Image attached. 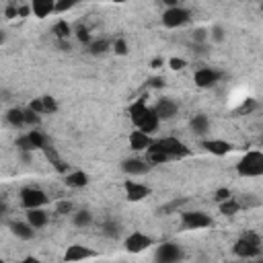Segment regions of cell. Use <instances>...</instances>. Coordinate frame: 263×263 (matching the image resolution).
Returning a JSON list of instances; mask_svg holds the SVG:
<instances>
[{"label":"cell","mask_w":263,"mask_h":263,"mask_svg":"<svg viewBox=\"0 0 263 263\" xmlns=\"http://www.w3.org/2000/svg\"><path fill=\"white\" fill-rule=\"evenodd\" d=\"M150 84H152L154 88H160V86H164V80H162V78H152Z\"/></svg>","instance_id":"43"},{"label":"cell","mask_w":263,"mask_h":263,"mask_svg":"<svg viewBox=\"0 0 263 263\" xmlns=\"http://www.w3.org/2000/svg\"><path fill=\"white\" fill-rule=\"evenodd\" d=\"M41 105H43V115H55L60 111V105L51 95H43L41 97Z\"/></svg>","instance_id":"29"},{"label":"cell","mask_w":263,"mask_h":263,"mask_svg":"<svg viewBox=\"0 0 263 263\" xmlns=\"http://www.w3.org/2000/svg\"><path fill=\"white\" fill-rule=\"evenodd\" d=\"M148 103H146V97H140V99H136L129 107H127V115H129V119H132V123L136 125L142 117H144V113L148 111Z\"/></svg>","instance_id":"22"},{"label":"cell","mask_w":263,"mask_h":263,"mask_svg":"<svg viewBox=\"0 0 263 263\" xmlns=\"http://www.w3.org/2000/svg\"><path fill=\"white\" fill-rule=\"evenodd\" d=\"M220 80H222V72L218 68H210V66H201L193 74V82L197 88H212Z\"/></svg>","instance_id":"8"},{"label":"cell","mask_w":263,"mask_h":263,"mask_svg":"<svg viewBox=\"0 0 263 263\" xmlns=\"http://www.w3.org/2000/svg\"><path fill=\"white\" fill-rule=\"evenodd\" d=\"M228 197H232V191H230L228 187H218V189L214 191V201H216V203H220V201H224V199H228Z\"/></svg>","instance_id":"37"},{"label":"cell","mask_w":263,"mask_h":263,"mask_svg":"<svg viewBox=\"0 0 263 263\" xmlns=\"http://www.w3.org/2000/svg\"><path fill=\"white\" fill-rule=\"evenodd\" d=\"M29 10L35 18H47L55 14V0H29Z\"/></svg>","instance_id":"14"},{"label":"cell","mask_w":263,"mask_h":263,"mask_svg":"<svg viewBox=\"0 0 263 263\" xmlns=\"http://www.w3.org/2000/svg\"><path fill=\"white\" fill-rule=\"evenodd\" d=\"M64 183L70 189H82L90 183V177L84 171H70V173H64Z\"/></svg>","instance_id":"20"},{"label":"cell","mask_w":263,"mask_h":263,"mask_svg":"<svg viewBox=\"0 0 263 263\" xmlns=\"http://www.w3.org/2000/svg\"><path fill=\"white\" fill-rule=\"evenodd\" d=\"M154 259L160 263H175L183 259V249L177 242H160L154 251Z\"/></svg>","instance_id":"10"},{"label":"cell","mask_w":263,"mask_h":263,"mask_svg":"<svg viewBox=\"0 0 263 263\" xmlns=\"http://www.w3.org/2000/svg\"><path fill=\"white\" fill-rule=\"evenodd\" d=\"M152 109L156 111V115H158L160 121H168V119H173L179 113V103L173 101V99H168V97H162V99L156 101V105Z\"/></svg>","instance_id":"13"},{"label":"cell","mask_w":263,"mask_h":263,"mask_svg":"<svg viewBox=\"0 0 263 263\" xmlns=\"http://www.w3.org/2000/svg\"><path fill=\"white\" fill-rule=\"evenodd\" d=\"M127 142H129V148H132L134 152H144V150L154 142V138H152L150 134H144V132H140V129L136 127L134 132H129Z\"/></svg>","instance_id":"17"},{"label":"cell","mask_w":263,"mask_h":263,"mask_svg":"<svg viewBox=\"0 0 263 263\" xmlns=\"http://www.w3.org/2000/svg\"><path fill=\"white\" fill-rule=\"evenodd\" d=\"M51 33L55 35V39H58V41H68V37L74 33V29H72V25H70L66 18H60V21H55V23H53Z\"/></svg>","instance_id":"23"},{"label":"cell","mask_w":263,"mask_h":263,"mask_svg":"<svg viewBox=\"0 0 263 263\" xmlns=\"http://www.w3.org/2000/svg\"><path fill=\"white\" fill-rule=\"evenodd\" d=\"M90 257H97V253L82 245H70L64 253V261H82V259H90Z\"/></svg>","instance_id":"19"},{"label":"cell","mask_w":263,"mask_h":263,"mask_svg":"<svg viewBox=\"0 0 263 263\" xmlns=\"http://www.w3.org/2000/svg\"><path fill=\"white\" fill-rule=\"evenodd\" d=\"M23 113H25V125H29V127H37V125L41 123V115H39V113H35L33 109L25 107V109H23Z\"/></svg>","instance_id":"31"},{"label":"cell","mask_w":263,"mask_h":263,"mask_svg":"<svg viewBox=\"0 0 263 263\" xmlns=\"http://www.w3.org/2000/svg\"><path fill=\"white\" fill-rule=\"evenodd\" d=\"M25 220L35 228H45L49 224V214L45 208H31V210H25Z\"/></svg>","instance_id":"15"},{"label":"cell","mask_w":263,"mask_h":263,"mask_svg":"<svg viewBox=\"0 0 263 263\" xmlns=\"http://www.w3.org/2000/svg\"><path fill=\"white\" fill-rule=\"evenodd\" d=\"M236 175L242 179H253L263 175V152L261 150H249L240 156L236 162Z\"/></svg>","instance_id":"1"},{"label":"cell","mask_w":263,"mask_h":263,"mask_svg":"<svg viewBox=\"0 0 263 263\" xmlns=\"http://www.w3.org/2000/svg\"><path fill=\"white\" fill-rule=\"evenodd\" d=\"M111 51H115V55H127L129 53V47H127V41L123 37H117L111 41Z\"/></svg>","instance_id":"30"},{"label":"cell","mask_w":263,"mask_h":263,"mask_svg":"<svg viewBox=\"0 0 263 263\" xmlns=\"http://www.w3.org/2000/svg\"><path fill=\"white\" fill-rule=\"evenodd\" d=\"M160 21H162V25H164L166 29H179V27H183V25H187V23L191 21V12H189L185 6L177 4V6L164 8Z\"/></svg>","instance_id":"5"},{"label":"cell","mask_w":263,"mask_h":263,"mask_svg":"<svg viewBox=\"0 0 263 263\" xmlns=\"http://www.w3.org/2000/svg\"><path fill=\"white\" fill-rule=\"evenodd\" d=\"M29 109H33L35 113H39V115H43V105H41V97H37V99H33L29 105H27Z\"/></svg>","instance_id":"40"},{"label":"cell","mask_w":263,"mask_h":263,"mask_svg":"<svg viewBox=\"0 0 263 263\" xmlns=\"http://www.w3.org/2000/svg\"><path fill=\"white\" fill-rule=\"evenodd\" d=\"M4 14H6V18H14V16H18V8H16L14 4H10V6L6 8V12H4Z\"/></svg>","instance_id":"41"},{"label":"cell","mask_w":263,"mask_h":263,"mask_svg":"<svg viewBox=\"0 0 263 263\" xmlns=\"http://www.w3.org/2000/svg\"><path fill=\"white\" fill-rule=\"evenodd\" d=\"M201 148L208 154L222 158V156H226V154H230L234 150V144L228 142V140H224V138H203L201 140Z\"/></svg>","instance_id":"9"},{"label":"cell","mask_w":263,"mask_h":263,"mask_svg":"<svg viewBox=\"0 0 263 263\" xmlns=\"http://www.w3.org/2000/svg\"><path fill=\"white\" fill-rule=\"evenodd\" d=\"M208 37H212V41L214 43H220V41H224V37H226V33H224V27L222 25H214L212 29H210V35Z\"/></svg>","instance_id":"35"},{"label":"cell","mask_w":263,"mask_h":263,"mask_svg":"<svg viewBox=\"0 0 263 263\" xmlns=\"http://www.w3.org/2000/svg\"><path fill=\"white\" fill-rule=\"evenodd\" d=\"M2 43H4V33L0 31V45H2Z\"/></svg>","instance_id":"46"},{"label":"cell","mask_w":263,"mask_h":263,"mask_svg":"<svg viewBox=\"0 0 263 263\" xmlns=\"http://www.w3.org/2000/svg\"><path fill=\"white\" fill-rule=\"evenodd\" d=\"M92 222H95V216H92L90 210H76L72 214V224L76 228H88Z\"/></svg>","instance_id":"25"},{"label":"cell","mask_w":263,"mask_h":263,"mask_svg":"<svg viewBox=\"0 0 263 263\" xmlns=\"http://www.w3.org/2000/svg\"><path fill=\"white\" fill-rule=\"evenodd\" d=\"M109 49H111V41H107V39H95L88 43V51L92 55H105Z\"/></svg>","instance_id":"28"},{"label":"cell","mask_w":263,"mask_h":263,"mask_svg":"<svg viewBox=\"0 0 263 263\" xmlns=\"http://www.w3.org/2000/svg\"><path fill=\"white\" fill-rule=\"evenodd\" d=\"M55 212L58 214H72L74 212V203L72 201H58V205H55Z\"/></svg>","instance_id":"38"},{"label":"cell","mask_w":263,"mask_h":263,"mask_svg":"<svg viewBox=\"0 0 263 263\" xmlns=\"http://www.w3.org/2000/svg\"><path fill=\"white\" fill-rule=\"evenodd\" d=\"M181 226L187 230H203L212 226V216L203 210H187L181 212Z\"/></svg>","instance_id":"6"},{"label":"cell","mask_w":263,"mask_h":263,"mask_svg":"<svg viewBox=\"0 0 263 263\" xmlns=\"http://www.w3.org/2000/svg\"><path fill=\"white\" fill-rule=\"evenodd\" d=\"M74 37H76L80 43H84V45H88V43L92 41V37H90V31H88L86 27H76V29H74Z\"/></svg>","instance_id":"32"},{"label":"cell","mask_w":263,"mask_h":263,"mask_svg":"<svg viewBox=\"0 0 263 263\" xmlns=\"http://www.w3.org/2000/svg\"><path fill=\"white\" fill-rule=\"evenodd\" d=\"M150 148H156L160 152H164L168 158H187L193 154V150L179 138L175 136H164V138H158L150 144Z\"/></svg>","instance_id":"2"},{"label":"cell","mask_w":263,"mask_h":263,"mask_svg":"<svg viewBox=\"0 0 263 263\" xmlns=\"http://www.w3.org/2000/svg\"><path fill=\"white\" fill-rule=\"evenodd\" d=\"M189 129H191L195 136H199V138L208 136V132H210V117H208L205 113L193 115L191 121H189Z\"/></svg>","instance_id":"21"},{"label":"cell","mask_w":263,"mask_h":263,"mask_svg":"<svg viewBox=\"0 0 263 263\" xmlns=\"http://www.w3.org/2000/svg\"><path fill=\"white\" fill-rule=\"evenodd\" d=\"M103 234L109 236V238H115V236L119 234V224L113 222V220H107V222L103 224Z\"/></svg>","instance_id":"33"},{"label":"cell","mask_w":263,"mask_h":263,"mask_svg":"<svg viewBox=\"0 0 263 263\" xmlns=\"http://www.w3.org/2000/svg\"><path fill=\"white\" fill-rule=\"evenodd\" d=\"M154 245H156V240H154L152 236H148V234L140 232V230H134V232H132V234H127V236H125V240H123L125 251H127V253H132V255L144 253L146 249H150V247H154Z\"/></svg>","instance_id":"7"},{"label":"cell","mask_w":263,"mask_h":263,"mask_svg":"<svg viewBox=\"0 0 263 263\" xmlns=\"http://www.w3.org/2000/svg\"><path fill=\"white\" fill-rule=\"evenodd\" d=\"M74 2H76V4H80V2H84V0H74Z\"/></svg>","instance_id":"47"},{"label":"cell","mask_w":263,"mask_h":263,"mask_svg":"<svg viewBox=\"0 0 263 263\" xmlns=\"http://www.w3.org/2000/svg\"><path fill=\"white\" fill-rule=\"evenodd\" d=\"M205 39H208V31H205V29H201V27H199V29H195V31H193V41L203 43Z\"/></svg>","instance_id":"39"},{"label":"cell","mask_w":263,"mask_h":263,"mask_svg":"<svg viewBox=\"0 0 263 263\" xmlns=\"http://www.w3.org/2000/svg\"><path fill=\"white\" fill-rule=\"evenodd\" d=\"M218 210H220V214H222V216L230 218V216H234V214H238V212H240V203H238L234 197H228V199H224V201H220V203H218Z\"/></svg>","instance_id":"27"},{"label":"cell","mask_w":263,"mask_h":263,"mask_svg":"<svg viewBox=\"0 0 263 263\" xmlns=\"http://www.w3.org/2000/svg\"><path fill=\"white\" fill-rule=\"evenodd\" d=\"M168 68L173 70V72H181V70H185V66H187V60L185 58H177V55H173V58H168Z\"/></svg>","instance_id":"34"},{"label":"cell","mask_w":263,"mask_h":263,"mask_svg":"<svg viewBox=\"0 0 263 263\" xmlns=\"http://www.w3.org/2000/svg\"><path fill=\"white\" fill-rule=\"evenodd\" d=\"M136 127L140 129V132H144V134H154L158 127H160V119H158V115H156V111L152 109V107H148V111L144 113V117L136 123Z\"/></svg>","instance_id":"16"},{"label":"cell","mask_w":263,"mask_h":263,"mask_svg":"<svg viewBox=\"0 0 263 263\" xmlns=\"http://www.w3.org/2000/svg\"><path fill=\"white\" fill-rule=\"evenodd\" d=\"M8 228H10L12 236H16V238H21V240H31V238H35V228H33L27 220H14V222L8 224Z\"/></svg>","instance_id":"18"},{"label":"cell","mask_w":263,"mask_h":263,"mask_svg":"<svg viewBox=\"0 0 263 263\" xmlns=\"http://www.w3.org/2000/svg\"><path fill=\"white\" fill-rule=\"evenodd\" d=\"M123 191H125V199L132 201V203H138L142 199H146L152 189L146 185V183H140V181H132V177L127 181H123Z\"/></svg>","instance_id":"11"},{"label":"cell","mask_w":263,"mask_h":263,"mask_svg":"<svg viewBox=\"0 0 263 263\" xmlns=\"http://www.w3.org/2000/svg\"><path fill=\"white\" fill-rule=\"evenodd\" d=\"M160 2H162L166 8H171V6H177V4H179V0H160Z\"/></svg>","instance_id":"44"},{"label":"cell","mask_w":263,"mask_h":263,"mask_svg":"<svg viewBox=\"0 0 263 263\" xmlns=\"http://www.w3.org/2000/svg\"><path fill=\"white\" fill-rule=\"evenodd\" d=\"M25 134H27V140L31 142L33 150H43V148L47 146V138H45V134H43L39 127H31V129L25 132Z\"/></svg>","instance_id":"24"},{"label":"cell","mask_w":263,"mask_h":263,"mask_svg":"<svg viewBox=\"0 0 263 263\" xmlns=\"http://www.w3.org/2000/svg\"><path fill=\"white\" fill-rule=\"evenodd\" d=\"M76 6L74 0H55V14H64Z\"/></svg>","instance_id":"36"},{"label":"cell","mask_w":263,"mask_h":263,"mask_svg":"<svg viewBox=\"0 0 263 263\" xmlns=\"http://www.w3.org/2000/svg\"><path fill=\"white\" fill-rule=\"evenodd\" d=\"M164 66V60L162 58H154L152 62H150V68H154V70H158V68H162Z\"/></svg>","instance_id":"42"},{"label":"cell","mask_w":263,"mask_h":263,"mask_svg":"<svg viewBox=\"0 0 263 263\" xmlns=\"http://www.w3.org/2000/svg\"><path fill=\"white\" fill-rule=\"evenodd\" d=\"M6 121H8V125H12L16 129L25 127V113H23V109L21 107H10L6 111Z\"/></svg>","instance_id":"26"},{"label":"cell","mask_w":263,"mask_h":263,"mask_svg":"<svg viewBox=\"0 0 263 263\" xmlns=\"http://www.w3.org/2000/svg\"><path fill=\"white\" fill-rule=\"evenodd\" d=\"M18 197H21V205H23L25 210H31V208H45V205L49 203V195H47L43 189L33 187V185L23 187L21 193H18Z\"/></svg>","instance_id":"4"},{"label":"cell","mask_w":263,"mask_h":263,"mask_svg":"<svg viewBox=\"0 0 263 263\" xmlns=\"http://www.w3.org/2000/svg\"><path fill=\"white\" fill-rule=\"evenodd\" d=\"M109 2H113V4H123V2H129V0H109Z\"/></svg>","instance_id":"45"},{"label":"cell","mask_w":263,"mask_h":263,"mask_svg":"<svg viewBox=\"0 0 263 263\" xmlns=\"http://www.w3.org/2000/svg\"><path fill=\"white\" fill-rule=\"evenodd\" d=\"M232 253L240 259H255L261 255V236L257 232H247L242 234L234 247H232Z\"/></svg>","instance_id":"3"},{"label":"cell","mask_w":263,"mask_h":263,"mask_svg":"<svg viewBox=\"0 0 263 263\" xmlns=\"http://www.w3.org/2000/svg\"><path fill=\"white\" fill-rule=\"evenodd\" d=\"M150 168H152V164H148L146 158L134 156V158L121 160V171H123L127 177H142V175H146Z\"/></svg>","instance_id":"12"}]
</instances>
